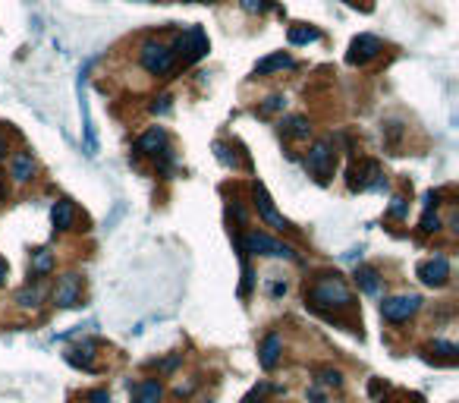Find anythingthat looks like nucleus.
I'll return each mask as SVG.
<instances>
[{
  "mask_svg": "<svg viewBox=\"0 0 459 403\" xmlns=\"http://www.w3.org/2000/svg\"><path fill=\"white\" fill-rule=\"evenodd\" d=\"M309 303L315 309H349L352 306V290L340 274H327L309 290Z\"/></svg>",
  "mask_w": 459,
  "mask_h": 403,
  "instance_id": "obj_1",
  "label": "nucleus"
},
{
  "mask_svg": "<svg viewBox=\"0 0 459 403\" xmlns=\"http://www.w3.org/2000/svg\"><path fill=\"white\" fill-rule=\"evenodd\" d=\"M239 249L243 252H255V255H283V259H296V252H293V246H287V243H277V239H271L267 233H245L243 239H239Z\"/></svg>",
  "mask_w": 459,
  "mask_h": 403,
  "instance_id": "obj_2",
  "label": "nucleus"
},
{
  "mask_svg": "<svg viewBox=\"0 0 459 403\" xmlns=\"http://www.w3.org/2000/svg\"><path fill=\"white\" fill-rule=\"evenodd\" d=\"M142 67L148 69L151 76H167L177 67V51L157 45V41H148V45L142 47Z\"/></svg>",
  "mask_w": 459,
  "mask_h": 403,
  "instance_id": "obj_3",
  "label": "nucleus"
},
{
  "mask_svg": "<svg viewBox=\"0 0 459 403\" xmlns=\"http://www.w3.org/2000/svg\"><path fill=\"white\" fill-rule=\"evenodd\" d=\"M91 69V60L82 67L79 73V83H76V91H79V113H82V135H85V149L89 155H98V133H95V123H91V111H89V98H85V76Z\"/></svg>",
  "mask_w": 459,
  "mask_h": 403,
  "instance_id": "obj_4",
  "label": "nucleus"
},
{
  "mask_svg": "<svg viewBox=\"0 0 459 403\" xmlns=\"http://www.w3.org/2000/svg\"><path fill=\"white\" fill-rule=\"evenodd\" d=\"M305 167H309V173L318 179V183H327V179L333 177V151H331V142H327V139L311 145L309 157H305Z\"/></svg>",
  "mask_w": 459,
  "mask_h": 403,
  "instance_id": "obj_5",
  "label": "nucleus"
},
{
  "mask_svg": "<svg viewBox=\"0 0 459 403\" xmlns=\"http://www.w3.org/2000/svg\"><path fill=\"white\" fill-rule=\"evenodd\" d=\"M387 179L378 161H359L349 171V189H384Z\"/></svg>",
  "mask_w": 459,
  "mask_h": 403,
  "instance_id": "obj_6",
  "label": "nucleus"
},
{
  "mask_svg": "<svg viewBox=\"0 0 459 403\" xmlns=\"http://www.w3.org/2000/svg\"><path fill=\"white\" fill-rule=\"evenodd\" d=\"M418 303L422 299L415 296V293H403V296H390L381 303V315H384L387 321H406L409 315L418 312Z\"/></svg>",
  "mask_w": 459,
  "mask_h": 403,
  "instance_id": "obj_7",
  "label": "nucleus"
},
{
  "mask_svg": "<svg viewBox=\"0 0 459 403\" xmlns=\"http://www.w3.org/2000/svg\"><path fill=\"white\" fill-rule=\"evenodd\" d=\"M378 54H381V38H374V35H359V38H352V45H349L346 63H349V67H362V63L374 60Z\"/></svg>",
  "mask_w": 459,
  "mask_h": 403,
  "instance_id": "obj_8",
  "label": "nucleus"
},
{
  "mask_svg": "<svg viewBox=\"0 0 459 403\" xmlns=\"http://www.w3.org/2000/svg\"><path fill=\"white\" fill-rule=\"evenodd\" d=\"M252 193H255V208L261 211V217H265L267 224L274 227V230H289V221L274 208V202H271V195H267L265 183H255Z\"/></svg>",
  "mask_w": 459,
  "mask_h": 403,
  "instance_id": "obj_9",
  "label": "nucleus"
},
{
  "mask_svg": "<svg viewBox=\"0 0 459 403\" xmlns=\"http://www.w3.org/2000/svg\"><path fill=\"white\" fill-rule=\"evenodd\" d=\"M177 51L183 54L186 63H195V60H201L208 54V35L195 25V29H189L183 38L177 41Z\"/></svg>",
  "mask_w": 459,
  "mask_h": 403,
  "instance_id": "obj_10",
  "label": "nucleus"
},
{
  "mask_svg": "<svg viewBox=\"0 0 459 403\" xmlns=\"http://www.w3.org/2000/svg\"><path fill=\"white\" fill-rule=\"evenodd\" d=\"M79 296H82V281H79V274L60 277L57 287H54V303H57L60 309H73V306H79Z\"/></svg>",
  "mask_w": 459,
  "mask_h": 403,
  "instance_id": "obj_11",
  "label": "nucleus"
},
{
  "mask_svg": "<svg viewBox=\"0 0 459 403\" xmlns=\"http://www.w3.org/2000/svg\"><path fill=\"white\" fill-rule=\"evenodd\" d=\"M418 277H422V284H428V287L447 284V277H450V261H447V255H434V259L422 261V265H418Z\"/></svg>",
  "mask_w": 459,
  "mask_h": 403,
  "instance_id": "obj_12",
  "label": "nucleus"
},
{
  "mask_svg": "<svg viewBox=\"0 0 459 403\" xmlns=\"http://www.w3.org/2000/svg\"><path fill=\"white\" fill-rule=\"evenodd\" d=\"M280 350H283L280 337H277V334H267L265 340H261V347H258V362H261V369H274L277 362H280Z\"/></svg>",
  "mask_w": 459,
  "mask_h": 403,
  "instance_id": "obj_13",
  "label": "nucleus"
},
{
  "mask_svg": "<svg viewBox=\"0 0 459 403\" xmlns=\"http://www.w3.org/2000/svg\"><path fill=\"white\" fill-rule=\"evenodd\" d=\"M161 381H139L133 384V403H161Z\"/></svg>",
  "mask_w": 459,
  "mask_h": 403,
  "instance_id": "obj_14",
  "label": "nucleus"
},
{
  "mask_svg": "<svg viewBox=\"0 0 459 403\" xmlns=\"http://www.w3.org/2000/svg\"><path fill=\"white\" fill-rule=\"evenodd\" d=\"M164 142H167V133H164L161 127H155V129H148V133L139 139L135 151H139V155H157V151L164 149Z\"/></svg>",
  "mask_w": 459,
  "mask_h": 403,
  "instance_id": "obj_15",
  "label": "nucleus"
},
{
  "mask_svg": "<svg viewBox=\"0 0 459 403\" xmlns=\"http://www.w3.org/2000/svg\"><path fill=\"white\" fill-rule=\"evenodd\" d=\"M51 217H54V227H57V230H69L76 221V205L69 199H60L57 205H54Z\"/></svg>",
  "mask_w": 459,
  "mask_h": 403,
  "instance_id": "obj_16",
  "label": "nucleus"
},
{
  "mask_svg": "<svg viewBox=\"0 0 459 403\" xmlns=\"http://www.w3.org/2000/svg\"><path fill=\"white\" fill-rule=\"evenodd\" d=\"M289 67H293V57L283 54V51H277V54H271V57L258 60V63H255V73L267 76V73H274V69H289Z\"/></svg>",
  "mask_w": 459,
  "mask_h": 403,
  "instance_id": "obj_17",
  "label": "nucleus"
},
{
  "mask_svg": "<svg viewBox=\"0 0 459 403\" xmlns=\"http://www.w3.org/2000/svg\"><path fill=\"white\" fill-rule=\"evenodd\" d=\"M10 167H13V179H16V183H25V179H29L32 173H35V161H32V155H25V151L13 155Z\"/></svg>",
  "mask_w": 459,
  "mask_h": 403,
  "instance_id": "obj_18",
  "label": "nucleus"
},
{
  "mask_svg": "<svg viewBox=\"0 0 459 403\" xmlns=\"http://www.w3.org/2000/svg\"><path fill=\"white\" fill-rule=\"evenodd\" d=\"M359 287H362L365 293H371V296H378L381 293V281H378V271L374 268H359Z\"/></svg>",
  "mask_w": 459,
  "mask_h": 403,
  "instance_id": "obj_19",
  "label": "nucleus"
},
{
  "mask_svg": "<svg viewBox=\"0 0 459 403\" xmlns=\"http://www.w3.org/2000/svg\"><path fill=\"white\" fill-rule=\"evenodd\" d=\"M321 32L309 29V25H293L289 29V45H309V41H318Z\"/></svg>",
  "mask_w": 459,
  "mask_h": 403,
  "instance_id": "obj_20",
  "label": "nucleus"
},
{
  "mask_svg": "<svg viewBox=\"0 0 459 403\" xmlns=\"http://www.w3.org/2000/svg\"><path fill=\"white\" fill-rule=\"evenodd\" d=\"M51 268H54V255H51V249H38L35 259H32V274L41 277V274H47Z\"/></svg>",
  "mask_w": 459,
  "mask_h": 403,
  "instance_id": "obj_21",
  "label": "nucleus"
},
{
  "mask_svg": "<svg viewBox=\"0 0 459 403\" xmlns=\"http://www.w3.org/2000/svg\"><path fill=\"white\" fill-rule=\"evenodd\" d=\"M287 135H293V139H305V135H309V120H305V117H289L287 120Z\"/></svg>",
  "mask_w": 459,
  "mask_h": 403,
  "instance_id": "obj_22",
  "label": "nucleus"
},
{
  "mask_svg": "<svg viewBox=\"0 0 459 403\" xmlns=\"http://www.w3.org/2000/svg\"><path fill=\"white\" fill-rule=\"evenodd\" d=\"M239 7H243L245 13H265L271 3H267V0H239Z\"/></svg>",
  "mask_w": 459,
  "mask_h": 403,
  "instance_id": "obj_23",
  "label": "nucleus"
},
{
  "mask_svg": "<svg viewBox=\"0 0 459 403\" xmlns=\"http://www.w3.org/2000/svg\"><path fill=\"white\" fill-rule=\"evenodd\" d=\"M16 299H19V306H38V299H41V290H38V287H35V290H23Z\"/></svg>",
  "mask_w": 459,
  "mask_h": 403,
  "instance_id": "obj_24",
  "label": "nucleus"
},
{
  "mask_svg": "<svg viewBox=\"0 0 459 403\" xmlns=\"http://www.w3.org/2000/svg\"><path fill=\"white\" fill-rule=\"evenodd\" d=\"M321 384H327V388H340V372H333V369H321Z\"/></svg>",
  "mask_w": 459,
  "mask_h": 403,
  "instance_id": "obj_25",
  "label": "nucleus"
},
{
  "mask_svg": "<svg viewBox=\"0 0 459 403\" xmlns=\"http://www.w3.org/2000/svg\"><path fill=\"white\" fill-rule=\"evenodd\" d=\"M406 208H409V202L403 199V195H396V199L390 202V215L393 217H403V215H406Z\"/></svg>",
  "mask_w": 459,
  "mask_h": 403,
  "instance_id": "obj_26",
  "label": "nucleus"
},
{
  "mask_svg": "<svg viewBox=\"0 0 459 403\" xmlns=\"http://www.w3.org/2000/svg\"><path fill=\"white\" fill-rule=\"evenodd\" d=\"M437 227H440V221H437V215H431V211H425V215H422V230H425V233H434Z\"/></svg>",
  "mask_w": 459,
  "mask_h": 403,
  "instance_id": "obj_27",
  "label": "nucleus"
},
{
  "mask_svg": "<svg viewBox=\"0 0 459 403\" xmlns=\"http://www.w3.org/2000/svg\"><path fill=\"white\" fill-rule=\"evenodd\" d=\"M287 105V101H283V95H271L265 101V107H261V113H271V111H280V107Z\"/></svg>",
  "mask_w": 459,
  "mask_h": 403,
  "instance_id": "obj_28",
  "label": "nucleus"
},
{
  "mask_svg": "<svg viewBox=\"0 0 459 403\" xmlns=\"http://www.w3.org/2000/svg\"><path fill=\"white\" fill-rule=\"evenodd\" d=\"M214 151H217V157H221L223 164H236V155H230V149H227V145H221V142H217V145H214Z\"/></svg>",
  "mask_w": 459,
  "mask_h": 403,
  "instance_id": "obj_29",
  "label": "nucleus"
},
{
  "mask_svg": "<svg viewBox=\"0 0 459 403\" xmlns=\"http://www.w3.org/2000/svg\"><path fill=\"white\" fill-rule=\"evenodd\" d=\"M434 350H440L444 356H456V347H453V344H444V340H437Z\"/></svg>",
  "mask_w": 459,
  "mask_h": 403,
  "instance_id": "obj_30",
  "label": "nucleus"
},
{
  "mask_svg": "<svg viewBox=\"0 0 459 403\" xmlns=\"http://www.w3.org/2000/svg\"><path fill=\"white\" fill-rule=\"evenodd\" d=\"M157 101H161V105H155V113H167V111H170V98H167V95L157 98Z\"/></svg>",
  "mask_w": 459,
  "mask_h": 403,
  "instance_id": "obj_31",
  "label": "nucleus"
},
{
  "mask_svg": "<svg viewBox=\"0 0 459 403\" xmlns=\"http://www.w3.org/2000/svg\"><path fill=\"white\" fill-rule=\"evenodd\" d=\"M3 281H7V265L0 261V284H3Z\"/></svg>",
  "mask_w": 459,
  "mask_h": 403,
  "instance_id": "obj_32",
  "label": "nucleus"
},
{
  "mask_svg": "<svg viewBox=\"0 0 459 403\" xmlns=\"http://www.w3.org/2000/svg\"><path fill=\"white\" fill-rule=\"evenodd\" d=\"M0 157H3V139H0Z\"/></svg>",
  "mask_w": 459,
  "mask_h": 403,
  "instance_id": "obj_33",
  "label": "nucleus"
},
{
  "mask_svg": "<svg viewBox=\"0 0 459 403\" xmlns=\"http://www.w3.org/2000/svg\"><path fill=\"white\" fill-rule=\"evenodd\" d=\"M0 193H3V186H0Z\"/></svg>",
  "mask_w": 459,
  "mask_h": 403,
  "instance_id": "obj_34",
  "label": "nucleus"
}]
</instances>
